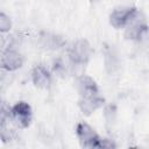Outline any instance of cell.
Instances as JSON below:
<instances>
[{
	"label": "cell",
	"instance_id": "obj_12",
	"mask_svg": "<svg viewBox=\"0 0 149 149\" xmlns=\"http://www.w3.org/2000/svg\"><path fill=\"white\" fill-rule=\"evenodd\" d=\"M10 27H12V22H10L9 17L2 12L0 14V30H1V33L8 31L10 29Z\"/></svg>",
	"mask_w": 149,
	"mask_h": 149
},
{
	"label": "cell",
	"instance_id": "obj_1",
	"mask_svg": "<svg viewBox=\"0 0 149 149\" xmlns=\"http://www.w3.org/2000/svg\"><path fill=\"white\" fill-rule=\"evenodd\" d=\"M76 133L81 146L85 148H114L115 147V144L112 141L107 139H101L94 132V129L86 122H79L77 125Z\"/></svg>",
	"mask_w": 149,
	"mask_h": 149
},
{
	"label": "cell",
	"instance_id": "obj_3",
	"mask_svg": "<svg viewBox=\"0 0 149 149\" xmlns=\"http://www.w3.org/2000/svg\"><path fill=\"white\" fill-rule=\"evenodd\" d=\"M139 12L135 7H120L115 8L109 15V23L115 28L120 29L129 26L137 16Z\"/></svg>",
	"mask_w": 149,
	"mask_h": 149
},
{
	"label": "cell",
	"instance_id": "obj_7",
	"mask_svg": "<svg viewBox=\"0 0 149 149\" xmlns=\"http://www.w3.org/2000/svg\"><path fill=\"white\" fill-rule=\"evenodd\" d=\"M76 88L80 97H88L93 94H98V85L97 83L88 76H80L76 80Z\"/></svg>",
	"mask_w": 149,
	"mask_h": 149
},
{
	"label": "cell",
	"instance_id": "obj_6",
	"mask_svg": "<svg viewBox=\"0 0 149 149\" xmlns=\"http://www.w3.org/2000/svg\"><path fill=\"white\" fill-rule=\"evenodd\" d=\"M104 101H105L104 98H101L99 94H93V95H88V97H80L78 105H79V108L83 112V114L90 115L94 111L100 108L104 105Z\"/></svg>",
	"mask_w": 149,
	"mask_h": 149
},
{
	"label": "cell",
	"instance_id": "obj_4",
	"mask_svg": "<svg viewBox=\"0 0 149 149\" xmlns=\"http://www.w3.org/2000/svg\"><path fill=\"white\" fill-rule=\"evenodd\" d=\"M10 119L19 128H27L31 122V107L24 101L16 102L10 108Z\"/></svg>",
	"mask_w": 149,
	"mask_h": 149
},
{
	"label": "cell",
	"instance_id": "obj_11",
	"mask_svg": "<svg viewBox=\"0 0 149 149\" xmlns=\"http://www.w3.org/2000/svg\"><path fill=\"white\" fill-rule=\"evenodd\" d=\"M64 44V40L61 36L44 34L41 37V45L47 49H58Z\"/></svg>",
	"mask_w": 149,
	"mask_h": 149
},
{
	"label": "cell",
	"instance_id": "obj_13",
	"mask_svg": "<svg viewBox=\"0 0 149 149\" xmlns=\"http://www.w3.org/2000/svg\"><path fill=\"white\" fill-rule=\"evenodd\" d=\"M91 2H95V1H98V0H90Z\"/></svg>",
	"mask_w": 149,
	"mask_h": 149
},
{
	"label": "cell",
	"instance_id": "obj_9",
	"mask_svg": "<svg viewBox=\"0 0 149 149\" xmlns=\"http://www.w3.org/2000/svg\"><path fill=\"white\" fill-rule=\"evenodd\" d=\"M134 21L128 26V28H127V30L125 33V36L128 40L141 41L144 37H147V35L149 33V27L144 22H140V21L139 22H134Z\"/></svg>",
	"mask_w": 149,
	"mask_h": 149
},
{
	"label": "cell",
	"instance_id": "obj_8",
	"mask_svg": "<svg viewBox=\"0 0 149 149\" xmlns=\"http://www.w3.org/2000/svg\"><path fill=\"white\" fill-rule=\"evenodd\" d=\"M31 79L36 87L40 88H49L51 84V74L43 65H37L33 69Z\"/></svg>",
	"mask_w": 149,
	"mask_h": 149
},
{
	"label": "cell",
	"instance_id": "obj_5",
	"mask_svg": "<svg viewBox=\"0 0 149 149\" xmlns=\"http://www.w3.org/2000/svg\"><path fill=\"white\" fill-rule=\"evenodd\" d=\"M22 64H23V57L21 56L20 52L12 49H7L2 52V56H1L2 69L7 71H15L20 69Z\"/></svg>",
	"mask_w": 149,
	"mask_h": 149
},
{
	"label": "cell",
	"instance_id": "obj_2",
	"mask_svg": "<svg viewBox=\"0 0 149 149\" xmlns=\"http://www.w3.org/2000/svg\"><path fill=\"white\" fill-rule=\"evenodd\" d=\"M93 49L86 40L76 41L69 49V58L73 65H85L91 59Z\"/></svg>",
	"mask_w": 149,
	"mask_h": 149
},
{
	"label": "cell",
	"instance_id": "obj_10",
	"mask_svg": "<svg viewBox=\"0 0 149 149\" xmlns=\"http://www.w3.org/2000/svg\"><path fill=\"white\" fill-rule=\"evenodd\" d=\"M105 66L108 73H114L119 69V58L112 47L105 48Z\"/></svg>",
	"mask_w": 149,
	"mask_h": 149
}]
</instances>
